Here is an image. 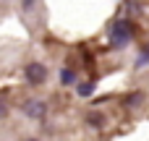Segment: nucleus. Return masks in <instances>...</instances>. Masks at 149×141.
I'll return each mask as SVG.
<instances>
[{"instance_id": "20e7f679", "label": "nucleus", "mask_w": 149, "mask_h": 141, "mask_svg": "<svg viewBox=\"0 0 149 141\" xmlns=\"http://www.w3.org/2000/svg\"><path fill=\"white\" fill-rule=\"evenodd\" d=\"M73 78H76V76H73L71 68H63V71H60V84H73Z\"/></svg>"}, {"instance_id": "6e6552de", "label": "nucleus", "mask_w": 149, "mask_h": 141, "mask_svg": "<svg viewBox=\"0 0 149 141\" xmlns=\"http://www.w3.org/2000/svg\"><path fill=\"white\" fill-rule=\"evenodd\" d=\"M24 141H39V139H24Z\"/></svg>"}, {"instance_id": "f257e3e1", "label": "nucleus", "mask_w": 149, "mask_h": 141, "mask_svg": "<svg viewBox=\"0 0 149 141\" xmlns=\"http://www.w3.org/2000/svg\"><path fill=\"white\" fill-rule=\"evenodd\" d=\"M131 37H134V29H131V21L128 18L115 21L110 26V42H113V47H126L131 42Z\"/></svg>"}, {"instance_id": "39448f33", "label": "nucleus", "mask_w": 149, "mask_h": 141, "mask_svg": "<svg viewBox=\"0 0 149 141\" xmlns=\"http://www.w3.org/2000/svg\"><path fill=\"white\" fill-rule=\"evenodd\" d=\"M92 92H94V84H79V94L81 97H89Z\"/></svg>"}, {"instance_id": "f03ea898", "label": "nucleus", "mask_w": 149, "mask_h": 141, "mask_svg": "<svg viewBox=\"0 0 149 141\" xmlns=\"http://www.w3.org/2000/svg\"><path fill=\"white\" fill-rule=\"evenodd\" d=\"M45 78H47V68H45L42 63H29V65H26V81H29L31 86L45 84Z\"/></svg>"}, {"instance_id": "7ed1b4c3", "label": "nucleus", "mask_w": 149, "mask_h": 141, "mask_svg": "<svg viewBox=\"0 0 149 141\" xmlns=\"http://www.w3.org/2000/svg\"><path fill=\"white\" fill-rule=\"evenodd\" d=\"M24 113H26L29 118H34V120H39V118H45V113H47V107H45V102H39V99H29V102L24 105Z\"/></svg>"}, {"instance_id": "423d86ee", "label": "nucleus", "mask_w": 149, "mask_h": 141, "mask_svg": "<svg viewBox=\"0 0 149 141\" xmlns=\"http://www.w3.org/2000/svg\"><path fill=\"white\" fill-rule=\"evenodd\" d=\"M89 123H92L94 128H100V126H105V118H102V115H97V113H92V115H89Z\"/></svg>"}, {"instance_id": "0eeeda50", "label": "nucleus", "mask_w": 149, "mask_h": 141, "mask_svg": "<svg viewBox=\"0 0 149 141\" xmlns=\"http://www.w3.org/2000/svg\"><path fill=\"white\" fill-rule=\"evenodd\" d=\"M34 5V0H24V8H31Z\"/></svg>"}]
</instances>
